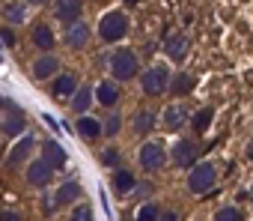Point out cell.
Masks as SVG:
<instances>
[{
  "mask_svg": "<svg viewBox=\"0 0 253 221\" xmlns=\"http://www.w3.org/2000/svg\"><path fill=\"white\" fill-rule=\"evenodd\" d=\"M69 221H92V206H86V203H78V206L72 209Z\"/></svg>",
  "mask_w": 253,
  "mask_h": 221,
  "instance_id": "cell-30",
  "label": "cell"
},
{
  "mask_svg": "<svg viewBox=\"0 0 253 221\" xmlns=\"http://www.w3.org/2000/svg\"><path fill=\"white\" fill-rule=\"evenodd\" d=\"M54 209H57V206H54V194H45V197H42V212L51 215Z\"/></svg>",
  "mask_w": 253,
  "mask_h": 221,
  "instance_id": "cell-32",
  "label": "cell"
},
{
  "mask_svg": "<svg viewBox=\"0 0 253 221\" xmlns=\"http://www.w3.org/2000/svg\"><path fill=\"white\" fill-rule=\"evenodd\" d=\"M200 156H203V147L194 138H179L176 147L170 150V162L179 165V167H194L200 162Z\"/></svg>",
  "mask_w": 253,
  "mask_h": 221,
  "instance_id": "cell-6",
  "label": "cell"
},
{
  "mask_svg": "<svg viewBox=\"0 0 253 221\" xmlns=\"http://www.w3.org/2000/svg\"><path fill=\"white\" fill-rule=\"evenodd\" d=\"M78 87H81L78 72H57V75L51 78V93H54L57 99H72Z\"/></svg>",
  "mask_w": 253,
  "mask_h": 221,
  "instance_id": "cell-10",
  "label": "cell"
},
{
  "mask_svg": "<svg viewBox=\"0 0 253 221\" xmlns=\"http://www.w3.org/2000/svg\"><path fill=\"white\" fill-rule=\"evenodd\" d=\"M194 87H197V78H194L191 72H179V75L170 78V87H167V90H170L176 99H182V96H188Z\"/></svg>",
  "mask_w": 253,
  "mask_h": 221,
  "instance_id": "cell-23",
  "label": "cell"
},
{
  "mask_svg": "<svg viewBox=\"0 0 253 221\" xmlns=\"http://www.w3.org/2000/svg\"><path fill=\"white\" fill-rule=\"evenodd\" d=\"M158 221H182V218H179V212H176V209H164V212L158 215Z\"/></svg>",
  "mask_w": 253,
  "mask_h": 221,
  "instance_id": "cell-34",
  "label": "cell"
},
{
  "mask_svg": "<svg viewBox=\"0 0 253 221\" xmlns=\"http://www.w3.org/2000/svg\"><path fill=\"white\" fill-rule=\"evenodd\" d=\"M75 132L86 141V144H92V141H98L101 138V120H95V117H89V114H84V117H78V123H75Z\"/></svg>",
  "mask_w": 253,
  "mask_h": 221,
  "instance_id": "cell-18",
  "label": "cell"
},
{
  "mask_svg": "<svg viewBox=\"0 0 253 221\" xmlns=\"http://www.w3.org/2000/svg\"><path fill=\"white\" fill-rule=\"evenodd\" d=\"M134 185H137V176H134L131 170H125V167H119V170L113 173V179H110V188H113V194H116V197L131 194V191H134Z\"/></svg>",
  "mask_w": 253,
  "mask_h": 221,
  "instance_id": "cell-19",
  "label": "cell"
},
{
  "mask_svg": "<svg viewBox=\"0 0 253 221\" xmlns=\"http://www.w3.org/2000/svg\"><path fill=\"white\" fill-rule=\"evenodd\" d=\"M211 120H214V110H211V108H200L197 114H191V120H188V123H191V129H194V132H206V129L211 126Z\"/></svg>",
  "mask_w": 253,
  "mask_h": 221,
  "instance_id": "cell-26",
  "label": "cell"
},
{
  "mask_svg": "<svg viewBox=\"0 0 253 221\" xmlns=\"http://www.w3.org/2000/svg\"><path fill=\"white\" fill-rule=\"evenodd\" d=\"M95 102L98 105H104V108H113L116 102H119V84L116 81H98V87H95Z\"/></svg>",
  "mask_w": 253,
  "mask_h": 221,
  "instance_id": "cell-21",
  "label": "cell"
},
{
  "mask_svg": "<svg viewBox=\"0 0 253 221\" xmlns=\"http://www.w3.org/2000/svg\"><path fill=\"white\" fill-rule=\"evenodd\" d=\"M81 197V182L78 179H72V182H63L60 188H57V194H54V206L60 209V206H69V203H75Z\"/></svg>",
  "mask_w": 253,
  "mask_h": 221,
  "instance_id": "cell-24",
  "label": "cell"
},
{
  "mask_svg": "<svg viewBox=\"0 0 253 221\" xmlns=\"http://www.w3.org/2000/svg\"><path fill=\"white\" fill-rule=\"evenodd\" d=\"M137 162H140L143 170L155 173V170H161V167L170 162V147H167L164 141H146V144L137 150Z\"/></svg>",
  "mask_w": 253,
  "mask_h": 221,
  "instance_id": "cell-4",
  "label": "cell"
},
{
  "mask_svg": "<svg viewBox=\"0 0 253 221\" xmlns=\"http://www.w3.org/2000/svg\"><path fill=\"white\" fill-rule=\"evenodd\" d=\"M27 129V117L24 110L15 108V105H6V117H3V126H0V132H3L6 138H21Z\"/></svg>",
  "mask_w": 253,
  "mask_h": 221,
  "instance_id": "cell-9",
  "label": "cell"
},
{
  "mask_svg": "<svg viewBox=\"0 0 253 221\" xmlns=\"http://www.w3.org/2000/svg\"><path fill=\"white\" fill-rule=\"evenodd\" d=\"M24 3H30V6H48L51 0H24Z\"/></svg>",
  "mask_w": 253,
  "mask_h": 221,
  "instance_id": "cell-36",
  "label": "cell"
},
{
  "mask_svg": "<svg viewBox=\"0 0 253 221\" xmlns=\"http://www.w3.org/2000/svg\"><path fill=\"white\" fill-rule=\"evenodd\" d=\"M155 126H158V114L152 108H143V110H137L134 114V120H131V132L137 135V138H146V135H152L155 132Z\"/></svg>",
  "mask_w": 253,
  "mask_h": 221,
  "instance_id": "cell-14",
  "label": "cell"
},
{
  "mask_svg": "<svg viewBox=\"0 0 253 221\" xmlns=\"http://www.w3.org/2000/svg\"><path fill=\"white\" fill-rule=\"evenodd\" d=\"M188 120H191V108H188L185 102H170V105L164 108V117H161V123H164L167 132H179V129H185Z\"/></svg>",
  "mask_w": 253,
  "mask_h": 221,
  "instance_id": "cell-7",
  "label": "cell"
},
{
  "mask_svg": "<svg viewBox=\"0 0 253 221\" xmlns=\"http://www.w3.org/2000/svg\"><path fill=\"white\" fill-rule=\"evenodd\" d=\"M122 132V117H119V110H110L107 114V120L101 123V135H107V138H116Z\"/></svg>",
  "mask_w": 253,
  "mask_h": 221,
  "instance_id": "cell-27",
  "label": "cell"
},
{
  "mask_svg": "<svg viewBox=\"0 0 253 221\" xmlns=\"http://www.w3.org/2000/svg\"><path fill=\"white\" fill-rule=\"evenodd\" d=\"M170 78H173V72H170L167 63H152V66L140 75V90H143L146 96H164L167 87H170Z\"/></svg>",
  "mask_w": 253,
  "mask_h": 221,
  "instance_id": "cell-3",
  "label": "cell"
},
{
  "mask_svg": "<svg viewBox=\"0 0 253 221\" xmlns=\"http://www.w3.org/2000/svg\"><path fill=\"white\" fill-rule=\"evenodd\" d=\"M63 42L69 45V48H84L86 42H89V24L84 21V18H78V21H72V24H66V33H63Z\"/></svg>",
  "mask_w": 253,
  "mask_h": 221,
  "instance_id": "cell-13",
  "label": "cell"
},
{
  "mask_svg": "<svg viewBox=\"0 0 253 221\" xmlns=\"http://www.w3.org/2000/svg\"><path fill=\"white\" fill-rule=\"evenodd\" d=\"M33 150H36V141L30 138V135H21V138H15V144H12V150L6 153V165L9 167H18L21 162H30V156H33Z\"/></svg>",
  "mask_w": 253,
  "mask_h": 221,
  "instance_id": "cell-11",
  "label": "cell"
},
{
  "mask_svg": "<svg viewBox=\"0 0 253 221\" xmlns=\"http://www.w3.org/2000/svg\"><path fill=\"white\" fill-rule=\"evenodd\" d=\"M69 108L75 110L78 117H84L86 110L92 108V87H89V84H81V87L75 90V96L69 99Z\"/></svg>",
  "mask_w": 253,
  "mask_h": 221,
  "instance_id": "cell-20",
  "label": "cell"
},
{
  "mask_svg": "<svg viewBox=\"0 0 253 221\" xmlns=\"http://www.w3.org/2000/svg\"><path fill=\"white\" fill-rule=\"evenodd\" d=\"M0 221H24L18 212H0Z\"/></svg>",
  "mask_w": 253,
  "mask_h": 221,
  "instance_id": "cell-35",
  "label": "cell"
},
{
  "mask_svg": "<svg viewBox=\"0 0 253 221\" xmlns=\"http://www.w3.org/2000/svg\"><path fill=\"white\" fill-rule=\"evenodd\" d=\"M30 39H33V45L42 51V54H48L54 45H57V33L45 24V21H39V24H33V30H30Z\"/></svg>",
  "mask_w": 253,
  "mask_h": 221,
  "instance_id": "cell-17",
  "label": "cell"
},
{
  "mask_svg": "<svg viewBox=\"0 0 253 221\" xmlns=\"http://www.w3.org/2000/svg\"><path fill=\"white\" fill-rule=\"evenodd\" d=\"M39 159H45L54 170H63L66 167V150L57 144V141H45V147H42V156Z\"/></svg>",
  "mask_w": 253,
  "mask_h": 221,
  "instance_id": "cell-22",
  "label": "cell"
},
{
  "mask_svg": "<svg viewBox=\"0 0 253 221\" xmlns=\"http://www.w3.org/2000/svg\"><path fill=\"white\" fill-rule=\"evenodd\" d=\"M0 126H3V117H0Z\"/></svg>",
  "mask_w": 253,
  "mask_h": 221,
  "instance_id": "cell-39",
  "label": "cell"
},
{
  "mask_svg": "<svg viewBox=\"0 0 253 221\" xmlns=\"http://www.w3.org/2000/svg\"><path fill=\"white\" fill-rule=\"evenodd\" d=\"M101 162H104L107 167H116V165L122 162V153H119L116 147H104V153H101Z\"/></svg>",
  "mask_w": 253,
  "mask_h": 221,
  "instance_id": "cell-31",
  "label": "cell"
},
{
  "mask_svg": "<svg viewBox=\"0 0 253 221\" xmlns=\"http://www.w3.org/2000/svg\"><path fill=\"white\" fill-rule=\"evenodd\" d=\"M30 72H33V78H36V81L54 78V75L60 72V60H57L51 51H48V54H39V57L33 60V69H30Z\"/></svg>",
  "mask_w": 253,
  "mask_h": 221,
  "instance_id": "cell-15",
  "label": "cell"
},
{
  "mask_svg": "<svg viewBox=\"0 0 253 221\" xmlns=\"http://www.w3.org/2000/svg\"><path fill=\"white\" fill-rule=\"evenodd\" d=\"M214 182H217V167L211 162H197L188 170V191L191 194H206L214 188Z\"/></svg>",
  "mask_w": 253,
  "mask_h": 221,
  "instance_id": "cell-5",
  "label": "cell"
},
{
  "mask_svg": "<svg viewBox=\"0 0 253 221\" xmlns=\"http://www.w3.org/2000/svg\"><path fill=\"white\" fill-rule=\"evenodd\" d=\"M81 12H84V0H54V15H57L63 24L78 21Z\"/></svg>",
  "mask_w": 253,
  "mask_h": 221,
  "instance_id": "cell-16",
  "label": "cell"
},
{
  "mask_svg": "<svg viewBox=\"0 0 253 221\" xmlns=\"http://www.w3.org/2000/svg\"><path fill=\"white\" fill-rule=\"evenodd\" d=\"M158 215H161V206H158V203H143V206L137 209L134 221H158Z\"/></svg>",
  "mask_w": 253,
  "mask_h": 221,
  "instance_id": "cell-29",
  "label": "cell"
},
{
  "mask_svg": "<svg viewBox=\"0 0 253 221\" xmlns=\"http://www.w3.org/2000/svg\"><path fill=\"white\" fill-rule=\"evenodd\" d=\"M54 167L45 162V159H33V162H27V173H24V179L33 185V188H45L51 179H54Z\"/></svg>",
  "mask_w": 253,
  "mask_h": 221,
  "instance_id": "cell-8",
  "label": "cell"
},
{
  "mask_svg": "<svg viewBox=\"0 0 253 221\" xmlns=\"http://www.w3.org/2000/svg\"><path fill=\"white\" fill-rule=\"evenodd\" d=\"M107 66H110V75L116 78V84H119V81H131V78H137V72H140L137 51H131V48H116V51L110 54Z\"/></svg>",
  "mask_w": 253,
  "mask_h": 221,
  "instance_id": "cell-1",
  "label": "cell"
},
{
  "mask_svg": "<svg viewBox=\"0 0 253 221\" xmlns=\"http://www.w3.org/2000/svg\"><path fill=\"white\" fill-rule=\"evenodd\" d=\"M128 15L125 12H104L101 15V21H98V36H101V42H107V45H113V42H122L125 36H128Z\"/></svg>",
  "mask_w": 253,
  "mask_h": 221,
  "instance_id": "cell-2",
  "label": "cell"
},
{
  "mask_svg": "<svg viewBox=\"0 0 253 221\" xmlns=\"http://www.w3.org/2000/svg\"><path fill=\"white\" fill-rule=\"evenodd\" d=\"M0 39H3V45H9V48L15 45V33H12L9 27H3V30H0Z\"/></svg>",
  "mask_w": 253,
  "mask_h": 221,
  "instance_id": "cell-33",
  "label": "cell"
},
{
  "mask_svg": "<svg viewBox=\"0 0 253 221\" xmlns=\"http://www.w3.org/2000/svg\"><path fill=\"white\" fill-rule=\"evenodd\" d=\"M3 18H6V24H9V27H21V24L27 21V6H24V3H18V0H12V3H6V6H3Z\"/></svg>",
  "mask_w": 253,
  "mask_h": 221,
  "instance_id": "cell-25",
  "label": "cell"
},
{
  "mask_svg": "<svg viewBox=\"0 0 253 221\" xmlns=\"http://www.w3.org/2000/svg\"><path fill=\"white\" fill-rule=\"evenodd\" d=\"M188 48H191V42H188L185 33H179V30L167 33V39H164V54H167L173 63H182V60L188 57Z\"/></svg>",
  "mask_w": 253,
  "mask_h": 221,
  "instance_id": "cell-12",
  "label": "cell"
},
{
  "mask_svg": "<svg viewBox=\"0 0 253 221\" xmlns=\"http://www.w3.org/2000/svg\"><path fill=\"white\" fill-rule=\"evenodd\" d=\"M211 221H244V212L238 206H220Z\"/></svg>",
  "mask_w": 253,
  "mask_h": 221,
  "instance_id": "cell-28",
  "label": "cell"
},
{
  "mask_svg": "<svg viewBox=\"0 0 253 221\" xmlns=\"http://www.w3.org/2000/svg\"><path fill=\"white\" fill-rule=\"evenodd\" d=\"M9 105V99H3V96H0V108H6Z\"/></svg>",
  "mask_w": 253,
  "mask_h": 221,
  "instance_id": "cell-38",
  "label": "cell"
},
{
  "mask_svg": "<svg viewBox=\"0 0 253 221\" xmlns=\"http://www.w3.org/2000/svg\"><path fill=\"white\" fill-rule=\"evenodd\" d=\"M3 159H6V144L0 141V162H3Z\"/></svg>",
  "mask_w": 253,
  "mask_h": 221,
  "instance_id": "cell-37",
  "label": "cell"
}]
</instances>
